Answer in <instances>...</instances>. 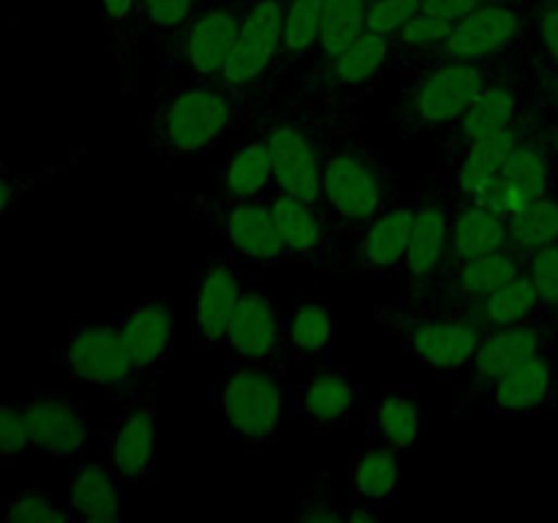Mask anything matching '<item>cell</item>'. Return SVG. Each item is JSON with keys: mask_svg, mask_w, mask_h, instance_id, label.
Masks as SVG:
<instances>
[{"mask_svg": "<svg viewBox=\"0 0 558 523\" xmlns=\"http://www.w3.org/2000/svg\"><path fill=\"white\" fill-rule=\"evenodd\" d=\"M322 20H325V0H283L281 49L267 82V93L289 76H303L305 63L319 41Z\"/></svg>", "mask_w": 558, "mask_h": 523, "instance_id": "obj_31", "label": "cell"}, {"mask_svg": "<svg viewBox=\"0 0 558 523\" xmlns=\"http://www.w3.org/2000/svg\"><path fill=\"white\" fill-rule=\"evenodd\" d=\"M534 109L543 120L558 123V74L534 76Z\"/></svg>", "mask_w": 558, "mask_h": 523, "instance_id": "obj_49", "label": "cell"}, {"mask_svg": "<svg viewBox=\"0 0 558 523\" xmlns=\"http://www.w3.org/2000/svg\"><path fill=\"white\" fill-rule=\"evenodd\" d=\"M537 125V109L526 114L521 123L512 129L501 131V134L480 139L474 145L461 147V150L450 153V156H439V174L441 183L466 202H480L485 191L490 188L496 178H499L501 167H505L507 156L515 150L518 142Z\"/></svg>", "mask_w": 558, "mask_h": 523, "instance_id": "obj_21", "label": "cell"}, {"mask_svg": "<svg viewBox=\"0 0 558 523\" xmlns=\"http://www.w3.org/2000/svg\"><path fill=\"white\" fill-rule=\"evenodd\" d=\"M243 0H205L196 14L163 41L161 69L194 80L223 76L240 36Z\"/></svg>", "mask_w": 558, "mask_h": 523, "instance_id": "obj_9", "label": "cell"}, {"mask_svg": "<svg viewBox=\"0 0 558 523\" xmlns=\"http://www.w3.org/2000/svg\"><path fill=\"white\" fill-rule=\"evenodd\" d=\"M365 441L379 447H392L401 455L417 450L423 436V401L412 381L390 385L376 398H368L365 406Z\"/></svg>", "mask_w": 558, "mask_h": 523, "instance_id": "obj_28", "label": "cell"}, {"mask_svg": "<svg viewBox=\"0 0 558 523\" xmlns=\"http://www.w3.org/2000/svg\"><path fill=\"white\" fill-rule=\"evenodd\" d=\"M401 452L392 447L365 445L349 461V501L381 507L398 499L401 494Z\"/></svg>", "mask_w": 558, "mask_h": 523, "instance_id": "obj_34", "label": "cell"}, {"mask_svg": "<svg viewBox=\"0 0 558 523\" xmlns=\"http://www.w3.org/2000/svg\"><path fill=\"white\" fill-rule=\"evenodd\" d=\"M60 363L71 379L101 387L114 398L134 396L145 379L131 363L114 316H76L60 349Z\"/></svg>", "mask_w": 558, "mask_h": 523, "instance_id": "obj_8", "label": "cell"}, {"mask_svg": "<svg viewBox=\"0 0 558 523\" xmlns=\"http://www.w3.org/2000/svg\"><path fill=\"white\" fill-rule=\"evenodd\" d=\"M445 60L521 69L529 63V0H494L452 25Z\"/></svg>", "mask_w": 558, "mask_h": 523, "instance_id": "obj_7", "label": "cell"}, {"mask_svg": "<svg viewBox=\"0 0 558 523\" xmlns=\"http://www.w3.org/2000/svg\"><path fill=\"white\" fill-rule=\"evenodd\" d=\"M507 245V221L477 202L458 199L452 194L450 223H447L445 262L472 259L494 254Z\"/></svg>", "mask_w": 558, "mask_h": 523, "instance_id": "obj_32", "label": "cell"}, {"mask_svg": "<svg viewBox=\"0 0 558 523\" xmlns=\"http://www.w3.org/2000/svg\"><path fill=\"white\" fill-rule=\"evenodd\" d=\"M526 65L505 71L496 76L483 93L472 101V107L456 120L447 131L439 134V156L461 150V147L474 145L480 139L501 134L521 123L534 109V90H529Z\"/></svg>", "mask_w": 558, "mask_h": 523, "instance_id": "obj_12", "label": "cell"}, {"mask_svg": "<svg viewBox=\"0 0 558 523\" xmlns=\"http://www.w3.org/2000/svg\"><path fill=\"white\" fill-rule=\"evenodd\" d=\"M281 27L283 0H243L240 36L221 80L248 93L256 104L267 93V82L281 49Z\"/></svg>", "mask_w": 558, "mask_h": 523, "instance_id": "obj_13", "label": "cell"}, {"mask_svg": "<svg viewBox=\"0 0 558 523\" xmlns=\"http://www.w3.org/2000/svg\"><path fill=\"white\" fill-rule=\"evenodd\" d=\"M129 357L142 376L156 374L174 354V308L169 300L140 297L125 305L118 316Z\"/></svg>", "mask_w": 558, "mask_h": 523, "instance_id": "obj_27", "label": "cell"}, {"mask_svg": "<svg viewBox=\"0 0 558 523\" xmlns=\"http://www.w3.org/2000/svg\"><path fill=\"white\" fill-rule=\"evenodd\" d=\"M213 406L221 412L229 436L248 445H272L289 417V385L267 365L232 363L221 385L213 387Z\"/></svg>", "mask_w": 558, "mask_h": 523, "instance_id": "obj_5", "label": "cell"}, {"mask_svg": "<svg viewBox=\"0 0 558 523\" xmlns=\"http://www.w3.org/2000/svg\"><path fill=\"white\" fill-rule=\"evenodd\" d=\"M488 3H494V0H423V3H420V11L430 16H439V20L447 22H461Z\"/></svg>", "mask_w": 558, "mask_h": 523, "instance_id": "obj_48", "label": "cell"}, {"mask_svg": "<svg viewBox=\"0 0 558 523\" xmlns=\"http://www.w3.org/2000/svg\"><path fill=\"white\" fill-rule=\"evenodd\" d=\"M469 319L480 330H496V327L529 325V321H545L543 300H539L537 283L532 272L523 270L499 289L488 294L474 311H469Z\"/></svg>", "mask_w": 558, "mask_h": 523, "instance_id": "obj_35", "label": "cell"}, {"mask_svg": "<svg viewBox=\"0 0 558 523\" xmlns=\"http://www.w3.org/2000/svg\"><path fill=\"white\" fill-rule=\"evenodd\" d=\"M22 412L33 452L52 461H74L87 452L93 428L85 403L36 396L22 401Z\"/></svg>", "mask_w": 558, "mask_h": 523, "instance_id": "obj_25", "label": "cell"}, {"mask_svg": "<svg viewBox=\"0 0 558 523\" xmlns=\"http://www.w3.org/2000/svg\"><path fill=\"white\" fill-rule=\"evenodd\" d=\"M539 131H543L545 142H548V147L554 150V156L558 161V123H550V120L539 118Z\"/></svg>", "mask_w": 558, "mask_h": 523, "instance_id": "obj_51", "label": "cell"}, {"mask_svg": "<svg viewBox=\"0 0 558 523\" xmlns=\"http://www.w3.org/2000/svg\"><path fill=\"white\" fill-rule=\"evenodd\" d=\"M332 311L325 300L303 297L283 314V354L287 363L325 365L332 360Z\"/></svg>", "mask_w": 558, "mask_h": 523, "instance_id": "obj_29", "label": "cell"}, {"mask_svg": "<svg viewBox=\"0 0 558 523\" xmlns=\"http://www.w3.org/2000/svg\"><path fill=\"white\" fill-rule=\"evenodd\" d=\"M365 9H368V0H325V20H322L319 41L305 63V80L314 82L316 76L325 74L363 36Z\"/></svg>", "mask_w": 558, "mask_h": 523, "instance_id": "obj_36", "label": "cell"}, {"mask_svg": "<svg viewBox=\"0 0 558 523\" xmlns=\"http://www.w3.org/2000/svg\"><path fill=\"white\" fill-rule=\"evenodd\" d=\"M243 259L229 254H213L194 267L191 283V336L202 346L221 349L240 297H243L245 278Z\"/></svg>", "mask_w": 558, "mask_h": 523, "instance_id": "obj_15", "label": "cell"}, {"mask_svg": "<svg viewBox=\"0 0 558 523\" xmlns=\"http://www.w3.org/2000/svg\"><path fill=\"white\" fill-rule=\"evenodd\" d=\"M189 207L199 221L210 223L229 254L243 262L272 267L287 262L270 196L262 199H221L210 191L189 194Z\"/></svg>", "mask_w": 558, "mask_h": 523, "instance_id": "obj_10", "label": "cell"}, {"mask_svg": "<svg viewBox=\"0 0 558 523\" xmlns=\"http://www.w3.org/2000/svg\"><path fill=\"white\" fill-rule=\"evenodd\" d=\"M347 504L330 496V477H322L314 488H305L294 507V518L305 523H347Z\"/></svg>", "mask_w": 558, "mask_h": 523, "instance_id": "obj_45", "label": "cell"}, {"mask_svg": "<svg viewBox=\"0 0 558 523\" xmlns=\"http://www.w3.org/2000/svg\"><path fill=\"white\" fill-rule=\"evenodd\" d=\"M205 0H140V27L156 41H169Z\"/></svg>", "mask_w": 558, "mask_h": 523, "instance_id": "obj_42", "label": "cell"}, {"mask_svg": "<svg viewBox=\"0 0 558 523\" xmlns=\"http://www.w3.org/2000/svg\"><path fill=\"white\" fill-rule=\"evenodd\" d=\"M58 172H63V167H47L38 174H14L3 161H0V221L20 205V199L33 188V185H38L41 180L52 178V174Z\"/></svg>", "mask_w": 558, "mask_h": 523, "instance_id": "obj_47", "label": "cell"}, {"mask_svg": "<svg viewBox=\"0 0 558 523\" xmlns=\"http://www.w3.org/2000/svg\"><path fill=\"white\" fill-rule=\"evenodd\" d=\"M101 9L104 22H107L109 33H112V54L131 74V63H134V47L140 38V0H96Z\"/></svg>", "mask_w": 558, "mask_h": 523, "instance_id": "obj_40", "label": "cell"}, {"mask_svg": "<svg viewBox=\"0 0 558 523\" xmlns=\"http://www.w3.org/2000/svg\"><path fill=\"white\" fill-rule=\"evenodd\" d=\"M118 474L112 472L104 458L96 461H82L71 469V490H69V521L71 523H114L123 515V501H120Z\"/></svg>", "mask_w": 558, "mask_h": 523, "instance_id": "obj_30", "label": "cell"}, {"mask_svg": "<svg viewBox=\"0 0 558 523\" xmlns=\"http://www.w3.org/2000/svg\"><path fill=\"white\" fill-rule=\"evenodd\" d=\"M259 104L227 80H194L161 87L147 118V145L163 161H185L218 150L238 134Z\"/></svg>", "mask_w": 558, "mask_h": 523, "instance_id": "obj_2", "label": "cell"}, {"mask_svg": "<svg viewBox=\"0 0 558 523\" xmlns=\"http://www.w3.org/2000/svg\"><path fill=\"white\" fill-rule=\"evenodd\" d=\"M401 196V180L385 153L354 134L349 118L332 114L322 161L319 207L336 227L347 262L360 234Z\"/></svg>", "mask_w": 558, "mask_h": 523, "instance_id": "obj_1", "label": "cell"}, {"mask_svg": "<svg viewBox=\"0 0 558 523\" xmlns=\"http://www.w3.org/2000/svg\"><path fill=\"white\" fill-rule=\"evenodd\" d=\"M381 507H371V504H357V501H349L347 507V523H371L379 521L381 518Z\"/></svg>", "mask_w": 558, "mask_h": 523, "instance_id": "obj_50", "label": "cell"}, {"mask_svg": "<svg viewBox=\"0 0 558 523\" xmlns=\"http://www.w3.org/2000/svg\"><path fill=\"white\" fill-rule=\"evenodd\" d=\"M420 3L423 0H368V9H365V33L390 38L414 14H420Z\"/></svg>", "mask_w": 558, "mask_h": 523, "instance_id": "obj_46", "label": "cell"}, {"mask_svg": "<svg viewBox=\"0 0 558 523\" xmlns=\"http://www.w3.org/2000/svg\"><path fill=\"white\" fill-rule=\"evenodd\" d=\"M0 521L3 523H65L69 510L41 488L20 490L0 501Z\"/></svg>", "mask_w": 558, "mask_h": 523, "instance_id": "obj_41", "label": "cell"}, {"mask_svg": "<svg viewBox=\"0 0 558 523\" xmlns=\"http://www.w3.org/2000/svg\"><path fill=\"white\" fill-rule=\"evenodd\" d=\"M554 243H558V194L543 196L521 216L507 218V245L526 256Z\"/></svg>", "mask_w": 558, "mask_h": 523, "instance_id": "obj_38", "label": "cell"}, {"mask_svg": "<svg viewBox=\"0 0 558 523\" xmlns=\"http://www.w3.org/2000/svg\"><path fill=\"white\" fill-rule=\"evenodd\" d=\"M270 205L287 262L347 272V248L319 205L287 194H272Z\"/></svg>", "mask_w": 558, "mask_h": 523, "instance_id": "obj_19", "label": "cell"}, {"mask_svg": "<svg viewBox=\"0 0 558 523\" xmlns=\"http://www.w3.org/2000/svg\"><path fill=\"white\" fill-rule=\"evenodd\" d=\"M368 398L347 368L330 363L308 368L303 379L289 385V417L303 419L316 428L336 430L352 425L365 414Z\"/></svg>", "mask_w": 558, "mask_h": 523, "instance_id": "obj_17", "label": "cell"}, {"mask_svg": "<svg viewBox=\"0 0 558 523\" xmlns=\"http://www.w3.org/2000/svg\"><path fill=\"white\" fill-rule=\"evenodd\" d=\"M452 25L456 22L439 20V16L423 14V11L414 14L401 31L387 38L392 71H398V76L407 80V76L441 63V54H445L447 41L452 36Z\"/></svg>", "mask_w": 558, "mask_h": 523, "instance_id": "obj_33", "label": "cell"}, {"mask_svg": "<svg viewBox=\"0 0 558 523\" xmlns=\"http://www.w3.org/2000/svg\"><path fill=\"white\" fill-rule=\"evenodd\" d=\"M505 71L488 63H463V60H445L420 74L401 80V134L407 136H439L450 129L474 98Z\"/></svg>", "mask_w": 558, "mask_h": 523, "instance_id": "obj_4", "label": "cell"}, {"mask_svg": "<svg viewBox=\"0 0 558 523\" xmlns=\"http://www.w3.org/2000/svg\"><path fill=\"white\" fill-rule=\"evenodd\" d=\"M210 194L221 199H262L272 196V153L265 125L254 114L240 129V136L223 156Z\"/></svg>", "mask_w": 558, "mask_h": 523, "instance_id": "obj_26", "label": "cell"}, {"mask_svg": "<svg viewBox=\"0 0 558 523\" xmlns=\"http://www.w3.org/2000/svg\"><path fill=\"white\" fill-rule=\"evenodd\" d=\"M558 330L548 321H529V325L515 327H496V330L480 332L477 352H474L472 365H469V390L463 403L485 396L496 379L510 374L512 368L523 365L537 354L556 349Z\"/></svg>", "mask_w": 558, "mask_h": 523, "instance_id": "obj_20", "label": "cell"}, {"mask_svg": "<svg viewBox=\"0 0 558 523\" xmlns=\"http://www.w3.org/2000/svg\"><path fill=\"white\" fill-rule=\"evenodd\" d=\"M221 349L229 363L267 365L287 374L283 354V314L276 300L254 281H245L243 297L234 311Z\"/></svg>", "mask_w": 558, "mask_h": 523, "instance_id": "obj_16", "label": "cell"}, {"mask_svg": "<svg viewBox=\"0 0 558 523\" xmlns=\"http://www.w3.org/2000/svg\"><path fill=\"white\" fill-rule=\"evenodd\" d=\"M526 270L532 272L534 283H537L545 321L558 330V243L534 251L529 256Z\"/></svg>", "mask_w": 558, "mask_h": 523, "instance_id": "obj_43", "label": "cell"}, {"mask_svg": "<svg viewBox=\"0 0 558 523\" xmlns=\"http://www.w3.org/2000/svg\"><path fill=\"white\" fill-rule=\"evenodd\" d=\"M259 109V107H256ZM272 153V194L319 205L322 161L332 114L322 104L256 112Z\"/></svg>", "mask_w": 558, "mask_h": 523, "instance_id": "obj_3", "label": "cell"}, {"mask_svg": "<svg viewBox=\"0 0 558 523\" xmlns=\"http://www.w3.org/2000/svg\"><path fill=\"white\" fill-rule=\"evenodd\" d=\"M499 174L512 180V183H515L518 188L526 191L532 199H543V196L558 194V161L554 150L548 147V142H545L543 131H539V114L537 125L518 142L515 150L507 156Z\"/></svg>", "mask_w": 558, "mask_h": 523, "instance_id": "obj_37", "label": "cell"}, {"mask_svg": "<svg viewBox=\"0 0 558 523\" xmlns=\"http://www.w3.org/2000/svg\"><path fill=\"white\" fill-rule=\"evenodd\" d=\"M490 417L526 419L554 417L558 406V360L556 349L526 360L485 390Z\"/></svg>", "mask_w": 558, "mask_h": 523, "instance_id": "obj_22", "label": "cell"}, {"mask_svg": "<svg viewBox=\"0 0 558 523\" xmlns=\"http://www.w3.org/2000/svg\"><path fill=\"white\" fill-rule=\"evenodd\" d=\"M529 63L534 76L558 74V0H529Z\"/></svg>", "mask_w": 558, "mask_h": 523, "instance_id": "obj_39", "label": "cell"}, {"mask_svg": "<svg viewBox=\"0 0 558 523\" xmlns=\"http://www.w3.org/2000/svg\"><path fill=\"white\" fill-rule=\"evenodd\" d=\"M376 319L398 338L403 354L439 376L466 374L483 332L463 314L407 308V305L398 311L376 308Z\"/></svg>", "mask_w": 558, "mask_h": 523, "instance_id": "obj_6", "label": "cell"}, {"mask_svg": "<svg viewBox=\"0 0 558 523\" xmlns=\"http://www.w3.org/2000/svg\"><path fill=\"white\" fill-rule=\"evenodd\" d=\"M33 452L22 403L0 401V463H16Z\"/></svg>", "mask_w": 558, "mask_h": 523, "instance_id": "obj_44", "label": "cell"}, {"mask_svg": "<svg viewBox=\"0 0 558 523\" xmlns=\"http://www.w3.org/2000/svg\"><path fill=\"white\" fill-rule=\"evenodd\" d=\"M529 267V256L523 251L505 245L485 256L472 259L445 262L430 287L420 294L407 308H430L447 311V314H463L477 308L494 289L515 278Z\"/></svg>", "mask_w": 558, "mask_h": 523, "instance_id": "obj_11", "label": "cell"}, {"mask_svg": "<svg viewBox=\"0 0 558 523\" xmlns=\"http://www.w3.org/2000/svg\"><path fill=\"white\" fill-rule=\"evenodd\" d=\"M414 216H417V191L403 194L371 221V227L349 251L347 272L371 278L398 276L412 240Z\"/></svg>", "mask_w": 558, "mask_h": 523, "instance_id": "obj_24", "label": "cell"}, {"mask_svg": "<svg viewBox=\"0 0 558 523\" xmlns=\"http://www.w3.org/2000/svg\"><path fill=\"white\" fill-rule=\"evenodd\" d=\"M450 202L452 191L445 183H439L436 188L417 191V216H414L412 240H409V251L403 256L401 270H398L401 305L414 303L445 265Z\"/></svg>", "mask_w": 558, "mask_h": 523, "instance_id": "obj_18", "label": "cell"}, {"mask_svg": "<svg viewBox=\"0 0 558 523\" xmlns=\"http://www.w3.org/2000/svg\"><path fill=\"white\" fill-rule=\"evenodd\" d=\"M390 69L387 38L363 33L325 74L314 80L316 93H319L316 104H322L330 114L349 118L354 109H360L374 96Z\"/></svg>", "mask_w": 558, "mask_h": 523, "instance_id": "obj_14", "label": "cell"}, {"mask_svg": "<svg viewBox=\"0 0 558 523\" xmlns=\"http://www.w3.org/2000/svg\"><path fill=\"white\" fill-rule=\"evenodd\" d=\"M104 461L123 485H145L158 466V406L156 398L134 401L104 436Z\"/></svg>", "mask_w": 558, "mask_h": 523, "instance_id": "obj_23", "label": "cell"}]
</instances>
